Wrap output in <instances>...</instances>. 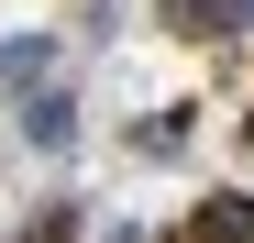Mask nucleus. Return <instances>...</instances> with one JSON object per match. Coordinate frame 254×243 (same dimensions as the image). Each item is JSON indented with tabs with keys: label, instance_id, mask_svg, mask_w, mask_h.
Here are the masks:
<instances>
[{
	"label": "nucleus",
	"instance_id": "7ed1b4c3",
	"mask_svg": "<svg viewBox=\"0 0 254 243\" xmlns=\"http://www.w3.org/2000/svg\"><path fill=\"white\" fill-rule=\"evenodd\" d=\"M166 33H188V45H221V33H243V0H166Z\"/></svg>",
	"mask_w": 254,
	"mask_h": 243
},
{
	"label": "nucleus",
	"instance_id": "423d86ee",
	"mask_svg": "<svg viewBox=\"0 0 254 243\" xmlns=\"http://www.w3.org/2000/svg\"><path fill=\"white\" fill-rule=\"evenodd\" d=\"M22 243H33V232H22Z\"/></svg>",
	"mask_w": 254,
	"mask_h": 243
},
{
	"label": "nucleus",
	"instance_id": "f03ea898",
	"mask_svg": "<svg viewBox=\"0 0 254 243\" xmlns=\"http://www.w3.org/2000/svg\"><path fill=\"white\" fill-rule=\"evenodd\" d=\"M188 243H254V199H243V188H210L199 221H188Z\"/></svg>",
	"mask_w": 254,
	"mask_h": 243
},
{
	"label": "nucleus",
	"instance_id": "f257e3e1",
	"mask_svg": "<svg viewBox=\"0 0 254 243\" xmlns=\"http://www.w3.org/2000/svg\"><path fill=\"white\" fill-rule=\"evenodd\" d=\"M22 144H33V155H66V144H77V100H66V89H33V100H22Z\"/></svg>",
	"mask_w": 254,
	"mask_h": 243
},
{
	"label": "nucleus",
	"instance_id": "20e7f679",
	"mask_svg": "<svg viewBox=\"0 0 254 243\" xmlns=\"http://www.w3.org/2000/svg\"><path fill=\"white\" fill-rule=\"evenodd\" d=\"M0 77H11V89H45V77H56V45H45V33H22V45H0Z\"/></svg>",
	"mask_w": 254,
	"mask_h": 243
},
{
	"label": "nucleus",
	"instance_id": "39448f33",
	"mask_svg": "<svg viewBox=\"0 0 254 243\" xmlns=\"http://www.w3.org/2000/svg\"><path fill=\"white\" fill-rule=\"evenodd\" d=\"M243 11H254V0H243Z\"/></svg>",
	"mask_w": 254,
	"mask_h": 243
}]
</instances>
